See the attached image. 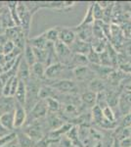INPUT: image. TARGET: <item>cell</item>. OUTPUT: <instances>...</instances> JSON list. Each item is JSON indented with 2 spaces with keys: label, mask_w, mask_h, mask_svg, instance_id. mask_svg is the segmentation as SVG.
I'll return each instance as SVG.
<instances>
[{
  "label": "cell",
  "mask_w": 131,
  "mask_h": 147,
  "mask_svg": "<svg viewBox=\"0 0 131 147\" xmlns=\"http://www.w3.org/2000/svg\"><path fill=\"white\" fill-rule=\"evenodd\" d=\"M54 52L56 54V57L58 59V62L66 66H69L73 58V53L71 50V47L64 44L61 41H57L56 43H54Z\"/></svg>",
  "instance_id": "6da1fadb"
},
{
  "label": "cell",
  "mask_w": 131,
  "mask_h": 147,
  "mask_svg": "<svg viewBox=\"0 0 131 147\" xmlns=\"http://www.w3.org/2000/svg\"><path fill=\"white\" fill-rule=\"evenodd\" d=\"M69 67L60 62H56L54 64L47 66L45 69V78L49 80H64L63 75L66 74L67 69Z\"/></svg>",
  "instance_id": "7a4b0ae2"
},
{
  "label": "cell",
  "mask_w": 131,
  "mask_h": 147,
  "mask_svg": "<svg viewBox=\"0 0 131 147\" xmlns=\"http://www.w3.org/2000/svg\"><path fill=\"white\" fill-rule=\"evenodd\" d=\"M55 84H51L49 85L56 91H59L64 94H71L75 93V90L77 89V84L71 80H55Z\"/></svg>",
  "instance_id": "3957f363"
},
{
  "label": "cell",
  "mask_w": 131,
  "mask_h": 147,
  "mask_svg": "<svg viewBox=\"0 0 131 147\" xmlns=\"http://www.w3.org/2000/svg\"><path fill=\"white\" fill-rule=\"evenodd\" d=\"M59 28V41L71 46L77 39V32L73 28L70 27H58Z\"/></svg>",
  "instance_id": "277c9868"
},
{
  "label": "cell",
  "mask_w": 131,
  "mask_h": 147,
  "mask_svg": "<svg viewBox=\"0 0 131 147\" xmlns=\"http://www.w3.org/2000/svg\"><path fill=\"white\" fill-rule=\"evenodd\" d=\"M27 121V110L24 106L16 102L14 109V129H21Z\"/></svg>",
  "instance_id": "5b68a950"
},
{
  "label": "cell",
  "mask_w": 131,
  "mask_h": 147,
  "mask_svg": "<svg viewBox=\"0 0 131 147\" xmlns=\"http://www.w3.org/2000/svg\"><path fill=\"white\" fill-rule=\"evenodd\" d=\"M30 76H32V74H30V66L26 62V60L22 57V59L20 60V63H19L16 77L20 80L27 82L30 79Z\"/></svg>",
  "instance_id": "8992f818"
},
{
  "label": "cell",
  "mask_w": 131,
  "mask_h": 147,
  "mask_svg": "<svg viewBox=\"0 0 131 147\" xmlns=\"http://www.w3.org/2000/svg\"><path fill=\"white\" fill-rule=\"evenodd\" d=\"M70 47L73 54H80V55H84V56H87V54L92 49V46L90 43H87V42H84L77 38L75 39V41Z\"/></svg>",
  "instance_id": "52a82bcc"
},
{
  "label": "cell",
  "mask_w": 131,
  "mask_h": 147,
  "mask_svg": "<svg viewBox=\"0 0 131 147\" xmlns=\"http://www.w3.org/2000/svg\"><path fill=\"white\" fill-rule=\"evenodd\" d=\"M14 97L16 98V102L25 107L26 100H27V84L25 82L19 80V84Z\"/></svg>",
  "instance_id": "ba28073f"
},
{
  "label": "cell",
  "mask_w": 131,
  "mask_h": 147,
  "mask_svg": "<svg viewBox=\"0 0 131 147\" xmlns=\"http://www.w3.org/2000/svg\"><path fill=\"white\" fill-rule=\"evenodd\" d=\"M73 77L77 78V80H90V79H92L93 75H94V72H93L89 67H87V66L73 69Z\"/></svg>",
  "instance_id": "9c48e42d"
},
{
  "label": "cell",
  "mask_w": 131,
  "mask_h": 147,
  "mask_svg": "<svg viewBox=\"0 0 131 147\" xmlns=\"http://www.w3.org/2000/svg\"><path fill=\"white\" fill-rule=\"evenodd\" d=\"M0 125L7 130L14 129V110L5 112L0 116Z\"/></svg>",
  "instance_id": "30bf717a"
},
{
  "label": "cell",
  "mask_w": 131,
  "mask_h": 147,
  "mask_svg": "<svg viewBox=\"0 0 131 147\" xmlns=\"http://www.w3.org/2000/svg\"><path fill=\"white\" fill-rule=\"evenodd\" d=\"M45 67L44 64L42 63H39V62H36L35 64L30 67V74L32 75V78L36 80H41V79H44L45 78ZM32 77V76H30Z\"/></svg>",
  "instance_id": "8fae6325"
},
{
  "label": "cell",
  "mask_w": 131,
  "mask_h": 147,
  "mask_svg": "<svg viewBox=\"0 0 131 147\" xmlns=\"http://www.w3.org/2000/svg\"><path fill=\"white\" fill-rule=\"evenodd\" d=\"M88 63H89V61H88V59H87V56L80 55V54H73L70 65H69L68 67L71 68V66L73 70V69H75V68L85 67V66H87Z\"/></svg>",
  "instance_id": "7c38bea8"
},
{
  "label": "cell",
  "mask_w": 131,
  "mask_h": 147,
  "mask_svg": "<svg viewBox=\"0 0 131 147\" xmlns=\"http://www.w3.org/2000/svg\"><path fill=\"white\" fill-rule=\"evenodd\" d=\"M47 107H46V103L44 100H38L36 104L33 106V108L30 110L32 116L34 118H41L45 116L47 114Z\"/></svg>",
  "instance_id": "4fadbf2b"
},
{
  "label": "cell",
  "mask_w": 131,
  "mask_h": 147,
  "mask_svg": "<svg viewBox=\"0 0 131 147\" xmlns=\"http://www.w3.org/2000/svg\"><path fill=\"white\" fill-rule=\"evenodd\" d=\"M23 58L26 60L28 65L32 67L33 64L36 63V59H35V55H34V51H33L32 46L28 43V41H27L25 45V48H24V56Z\"/></svg>",
  "instance_id": "5bb4252c"
},
{
  "label": "cell",
  "mask_w": 131,
  "mask_h": 147,
  "mask_svg": "<svg viewBox=\"0 0 131 147\" xmlns=\"http://www.w3.org/2000/svg\"><path fill=\"white\" fill-rule=\"evenodd\" d=\"M95 22V18L93 15V5L90 4L88 7L86 13H85L84 18L82 19V21L79 23V25L77 26V28H81V27H86V26H93Z\"/></svg>",
  "instance_id": "9a60e30c"
},
{
  "label": "cell",
  "mask_w": 131,
  "mask_h": 147,
  "mask_svg": "<svg viewBox=\"0 0 131 147\" xmlns=\"http://www.w3.org/2000/svg\"><path fill=\"white\" fill-rule=\"evenodd\" d=\"M97 101V94L92 91H87L81 95V102L84 105L89 106V107H94L96 105Z\"/></svg>",
  "instance_id": "2e32d148"
},
{
  "label": "cell",
  "mask_w": 131,
  "mask_h": 147,
  "mask_svg": "<svg viewBox=\"0 0 131 147\" xmlns=\"http://www.w3.org/2000/svg\"><path fill=\"white\" fill-rule=\"evenodd\" d=\"M43 34L48 42H50V43H52V44L56 43L59 40V28L54 27V28H49V30H47L45 32H43Z\"/></svg>",
  "instance_id": "e0dca14e"
},
{
  "label": "cell",
  "mask_w": 131,
  "mask_h": 147,
  "mask_svg": "<svg viewBox=\"0 0 131 147\" xmlns=\"http://www.w3.org/2000/svg\"><path fill=\"white\" fill-rule=\"evenodd\" d=\"M16 134V139L17 142H18L19 147H32V139L26 132H19V134Z\"/></svg>",
  "instance_id": "ac0fdd59"
},
{
  "label": "cell",
  "mask_w": 131,
  "mask_h": 147,
  "mask_svg": "<svg viewBox=\"0 0 131 147\" xmlns=\"http://www.w3.org/2000/svg\"><path fill=\"white\" fill-rule=\"evenodd\" d=\"M45 103H46V107L47 110H49L50 112H58V111L61 110V104L59 102L58 99L52 98V97H49V98L45 99Z\"/></svg>",
  "instance_id": "d6986e66"
},
{
  "label": "cell",
  "mask_w": 131,
  "mask_h": 147,
  "mask_svg": "<svg viewBox=\"0 0 131 147\" xmlns=\"http://www.w3.org/2000/svg\"><path fill=\"white\" fill-rule=\"evenodd\" d=\"M105 88V84L101 80L98 79H93L89 84V89L90 91L94 92V93H100V92H103Z\"/></svg>",
  "instance_id": "ffe728a7"
},
{
  "label": "cell",
  "mask_w": 131,
  "mask_h": 147,
  "mask_svg": "<svg viewBox=\"0 0 131 147\" xmlns=\"http://www.w3.org/2000/svg\"><path fill=\"white\" fill-rule=\"evenodd\" d=\"M93 5V15H94L95 21H102L104 19V10L99 6L98 2H95Z\"/></svg>",
  "instance_id": "44dd1931"
},
{
  "label": "cell",
  "mask_w": 131,
  "mask_h": 147,
  "mask_svg": "<svg viewBox=\"0 0 131 147\" xmlns=\"http://www.w3.org/2000/svg\"><path fill=\"white\" fill-rule=\"evenodd\" d=\"M87 59L90 63L94 64V65H101V57L100 54L94 51L93 49L90 50L89 53L87 54Z\"/></svg>",
  "instance_id": "7402d4cb"
},
{
  "label": "cell",
  "mask_w": 131,
  "mask_h": 147,
  "mask_svg": "<svg viewBox=\"0 0 131 147\" xmlns=\"http://www.w3.org/2000/svg\"><path fill=\"white\" fill-rule=\"evenodd\" d=\"M92 116H93V120L96 123H100V124H101V122L104 119L103 111H102V109L97 105H95L92 109Z\"/></svg>",
  "instance_id": "603a6c76"
},
{
  "label": "cell",
  "mask_w": 131,
  "mask_h": 147,
  "mask_svg": "<svg viewBox=\"0 0 131 147\" xmlns=\"http://www.w3.org/2000/svg\"><path fill=\"white\" fill-rule=\"evenodd\" d=\"M102 111H103V117H104L105 120L109 121V122H113V123L116 122L115 113H114L113 109L110 107V106H108V107H106V108H104Z\"/></svg>",
  "instance_id": "cb8c5ba5"
},
{
  "label": "cell",
  "mask_w": 131,
  "mask_h": 147,
  "mask_svg": "<svg viewBox=\"0 0 131 147\" xmlns=\"http://www.w3.org/2000/svg\"><path fill=\"white\" fill-rule=\"evenodd\" d=\"M17 134L15 132H10V134H6V136L0 137V147L5 146L8 143H10L11 141H13L14 139H16Z\"/></svg>",
  "instance_id": "d4e9b609"
},
{
  "label": "cell",
  "mask_w": 131,
  "mask_h": 147,
  "mask_svg": "<svg viewBox=\"0 0 131 147\" xmlns=\"http://www.w3.org/2000/svg\"><path fill=\"white\" fill-rule=\"evenodd\" d=\"M16 49V46L15 44L13 43V41H11V40H7V41L4 43L3 47H2V51H3V54L4 55H9V54H11L12 52Z\"/></svg>",
  "instance_id": "484cf974"
},
{
  "label": "cell",
  "mask_w": 131,
  "mask_h": 147,
  "mask_svg": "<svg viewBox=\"0 0 131 147\" xmlns=\"http://www.w3.org/2000/svg\"><path fill=\"white\" fill-rule=\"evenodd\" d=\"M122 125L124 127H131V113H128L127 115L124 116V118L122 120Z\"/></svg>",
  "instance_id": "4316f807"
},
{
  "label": "cell",
  "mask_w": 131,
  "mask_h": 147,
  "mask_svg": "<svg viewBox=\"0 0 131 147\" xmlns=\"http://www.w3.org/2000/svg\"><path fill=\"white\" fill-rule=\"evenodd\" d=\"M2 147H19L18 145V142H17V139H14L13 141H11L10 143H8L5 146H2Z\"/></svg>",
  "instance_id": "83f0119b"
},
{
  "label": "cell",
  "mask_w": 131,
  "mask_h": 147,
  "mask_svg": "<svg viewBox=\"0 0 131 147\" xmlns=\"http://www.w3.org/2000/svg\"><path fill=\"white\" fill-rule=\"evenodd\" d=\"M113 147H120V144H118V141H116V140L114 141Z\"/></svg>",
  "instance_id": "f1b7e54d"
}]
</instances>
